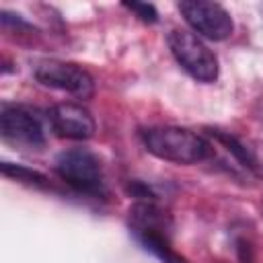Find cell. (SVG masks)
Masks as SVG:
<instances>
[{"label": "cell", "mask_w": 263, "mask_h": 263, "mask_svg": "<svg viewBox=\"0 0 263 263\" xmlns=\"http://www.w3.org/2000/svg\"><path fill=\"white\" fill-rule=\"evenodd\" d=\"M140 136L144 148L160 160H168L175 164H197L212 156V144L199 134L185 127H148L142 129Z\"/></svg>", "instance_id": "obj_1"}, {"label": "cell", "mask_w": 263, "mask_h": 263, "mask_svg": "<svg viewBox=\"0 0 263 263\" xmlns=\"http://www.w3.org/2000/svg\"><path fill=\"white\" fill-rule=\"evenodd\" d=\"M166 41L173 58L191 78L199 82H214L218 78V58L195 33L187 29H173Z\"/></svg>", "instance_id": "obj_2"}, {"label": "cell", "mask_w": 263, "mask_h": 263, "mask_svg": "<svg viewBox=\"0 0 263 263\" xmlns=\"http://www.w3.org/2000/svg\"><path fill=\"white\" fill-rule=\"evenodd\" d=\"M53 168L58 177L86 195L103 193V168L101 160L88 148H68L55 156Z\"/></svg>", "instance_id": "obj_3"}, {"label": "cell", "mask_w": 263, "mask_h": 263, "mask_svg": "<svg viewBox=\"0 0 263 263\" xmlns=\"http://www.w3.org/2000/svg\"><path fill=\"white\" fill-rule=\"evenodd\" d=\"M179 10L187 21V25L205 39L222 41V39H228L234 31V21L230 12L218 2L183 0L179 2Z\"/></svg>", "instance_id": "obj_4"}, {"label": "cell", "mask_w": 263, "mask_h": 263, "mask_svg": "<svg viewBox=\"0 0 263 263\" xmlns=\"http://www.w3.org/2000/svg\"><path fill=\"white\" fill-rule=\"evenodd\" d=\"M35 78L47 88H55L76 99H90L95 95V78L78 64L47 60L35 68Z\"/></svg>", "instance_id": "obj_5"}, {"label": "cell", "mask_w": 263, "mask_h": 263, "mask_svg": "<svg viewBox=\"0 0 263 263\" xmlns=\"http://www.w3.org/2000/svg\"><path fill=\"white\" fill-rule=\"evenodd\" d=\"M0 134L6 142L39 148L45 144V132L39 117L27 107H2Z\"/></svg>", "instance_id": "obj_6"}, {"label": "cell", "mask_w": 263, "mask_h": 263, "mask_svg": "<svg viewBox=\"0 0 263 263\" xmlns=\"http://www.w3.org/2000/svg\"><path fill=\"white\" fill-rule=\"evenodd\" d=\"M51 129L60 138L68 140H88L95 136L97 123L88 109L76 103H58L47 113Z\"/></svg>", "instance_id": "obj_7"}, {"label": "cell", "mask_w": 263, "mask_h": 263, "mask_svg": "<svg viewBox=\"0 0 263 263\" xmlns=\"http://www.w3.org/2000/svg\"><path fill=\"white\" fill-rule=\"evenodd\" d=\"M136 240L150 251L152 255H156L162 263H187L185 257H181L173 247H171V238H168V230L164 228H138L132 230Z\"/></svg>", "instance_id": "obj_8"}, {"label": "cell", "mask_w": 263, "mask_h": 263, "mask_svg": "<svg viewBox=\"0 0 263 263\" xmlns=\"http://www.w3.org/2000/svg\"><path fill=\"white\" fill-rule=\"evenodd\" d=\"M2 173L6 177H12L21 183H27V185H35V187H47L49 181L45 175L33 171V168H27V166H21V164H12V162H2Z\"/></svg>", "instance_id": "obj_9"}, {"label": "cell", "mask_w": 263, "mask_h": 263, "mask_svg": "<svg viewBox=\"0 0 263 263\" xmlns=\"http://www.w3.org/2000/svg\"><path fill=\"white\" fill-rule=\"evenodd\" d=\"M212 136H214L218 142H222V144L228 148V152H232L245 166H251V168L255 166V158L251 156V152H249L236 138H232L230 134H224V132H212Z\"/></svg>", "instance_id": "obj_10"}, {"label": "cell", "mask_w": 263, "mask_h": 263, "mask_svg": "<svg viewBox=\"0 0 263 263\" xmlns=\"http://www.w3.org/2000/svg\"><path fill=\"white\" fill-rule=\"evenodd\" d=\"M123 6L129 12H134L144 23H156L158 21V12H156V8L152 4H146V2H125Z\"/></svg>", "instance_id": "obj_11"}]
</instances>
